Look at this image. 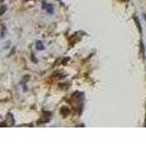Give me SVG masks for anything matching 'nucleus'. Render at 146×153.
<instances>
[{"label":"nucleus","instance_id":"nucleus-3","mask_svg":"<svg viewBox=\"0 0 146 153\" xmlns=\"http://www.w3.org/2000/svg\"><path fill=\"white\" fill-rule=\"evenodd\" d=\"M5 9H7V8H5V5H3V7H2V9H0V14H2L4 10H5Z\"/></svg>","mask_w":146,"mask_h":153},{"label":"nucleus","instance_id":"nucleus-2","mask_svg":"<svg viewBox=\"0 0 146 153\" xmlns=\"http://www.w3.org/2000/svg\"><path fill=\"white\" fill-rule=\"evenodd\" d=\"M37 49H38V50H42V49H44V46H42L41 42H37Z\"/></svg>","mask_w":146,"mask_h":153},{"label":"nucleus","instance_id":"nucleus-1","mask_svg":"<svg viewBox=\"0 0 146 153\" xmlns=\"http://www.w3.org/2000/svg\"><path fill=\"white\" fill-rule=\"evenodd\" d=\"M44 9H45V10L47 12V13H53V8L50 7V4H44Z\"/></svg>","mask_w":146,"mask_h":153},{"label":"nucleus","instance_id":"nucleus-4","mask_svg":"<svg viewBox=\"0 0 146 153\" xmlns=\"http://www.w3.org/2000/svg\"><path fill=\"white\" fill-rule=\"evenodd\" d=\"M0 1H3V0H0Z\"/></svg>","mask_w":146,"mask_h":153}]
</instances>
